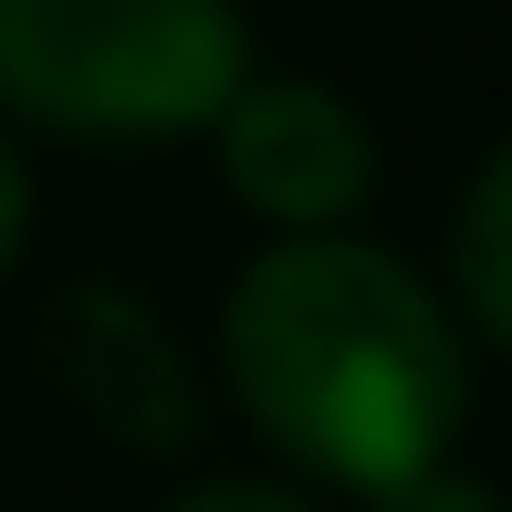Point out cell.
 I'll list each match as a JSON object with an SVG mask.
<instances>
[{
  "label": "cell",
  "mask_w": 512,
  "mask_h": 512,
  "mask_svg": "<svg viewBox=\"0 0 512 512\" xmlns=\"http://www.w3.org/2000/svg\"><path fill=\"white\" fill-rule=\"evenodd\" d=\"M220 356L241 408L293 460L366 492L429 471L460 408V345L439 304L366 241L262 251L220 314Z\"/></svg>",
  "instance_id": "obj_1"
},
{
  "label": "cell",
  "mask_w": 512,
  "mask_h": 512,
  "mask_svg": "<svg viewBox=\"0 0 512 512\" xmlns=\"http://www.w3.org/2000/svg\"><path fill=\"white\" fill-rule=\"evenodd\" d=\"M0 95L63 136H178L241 95L230 0H0Z\"/></svg>",
  "instance_id": "obj_2"
},
{
  "label": "cell",
  "mask_w": 512,
  "mask_h": 512,
  "mask_svg": "<svg viewBox=\"0 0 512 512\" xmlns=\"http://www.w3.org/2000/svg\"><path fill=\"white\" fill-rule=\"evenodd\" d=\"M42 377L95 418V429L136 439V450H168V439L189 429V356L168 345V324L147 304H126V293H105V283L53 293V314H42Z\"/></svg>",
  "instance_id": "obj_3"
},
{
  "label": "cell",
  "mask_w": 512,
  "mask_h": 512,
  "mask_svg": "<svg viewBox=\"0 0 512 512\" xmlns=\"http://www.w3.org/2000/svg\"><path fill=\"white\" fill-rule=\"evenodd\" d=\"M230 189L272 220H335L366 189V126L324 84H241L220 115Z\"/></svg>",
  "instance_id": "obj_4"
},
{
  "label": "cell",
  "mask_w": 512,
  "mask_h": 512,
  "mask_svg": "<svg viewBox=\"0 0 512 512\" xmlns=\"http://www.w3.org/2000/svg\"><path fill=\"white\" fill-rule=\"evenodd\" d=\"M460 293H471L481 335L512 345V147L492 157V168L471 178V199H460Z\"/></svg>",
  "instance_id": "obj_5"
},
{
  "label": "cell",
  "mask_w": 512,
  "mask_h": 512,
  "mask_svg": "<svg viewBox=\"0 0 512 512\" xmlns=\"http://www.w3.org/2000/svg\"><path fill=\"white\" fill-rule=\"evenodd\" d=\"M377 512H502L481 481H450V471H408V481H387Z\"/></svg>",
  "instance_id": "obj_6"
},
{
  "label": "cell",
  "mask_w": 512,
  "mask_h": 512,
  "mask_svg": "<svg viewBox=\"0 0 512 512\" xmlns=\"http://www.w3.org/2000/svg\"><path fill=\"white\" fill-rule=\"evenodd\" d=\"M178 512H314V502H293V492H262V481H220V492H189Z\"/></svg>",
  "instance_id": "obj_7"
},
{
  "label": "cell",
  "mask_w": 512,
  "mask_h": 512,
  "mask_svg": "<svg viewBox=\"0 0 512 512\" xmlns=\"http://www.w3.org/2000/svg\"><path fill=\"white\" fill-rule=\"evenodd\" d=\"M21 220H32V189H21V157H11V136H0V272H11V251H21Z\"/></svg>",
  "instance_id": "obj_8"
}]
</instances>
